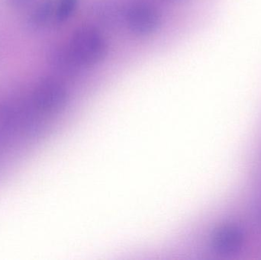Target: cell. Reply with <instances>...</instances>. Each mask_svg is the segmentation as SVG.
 <instances>
[{"label": "cell", "mask_w": 261, "mask_h": 260, "mask_svg": "<svg viewBox=\"0 0 261 260\" xmlns=\"http://www.w3.org/2000/svg\"><path fill=\"white\" fill-rule=\"evenodd\" d=\"M67 45L86 68L102 62L108 53L105 37L99 29L90 25L77 27L72 34Z\"/></svg>", "instance_id": "cell-1"}, {"label": "cell", "mask_w": 261, "mask_h": 260, "mask_svg": "<svg viewBox=\"0 0 261 260\" xmlns=\"http://www.w3.org/2000/svg\"><path fill=\"white\" fill-rule=\"evenodd\" d=\"M68 99L65 85L53 76L41 78L32 93V105L38 111L54 113L62 109Z\"/></svg>", "instance_id": "cell-2"}, {"label": "cell", "mask_w": 261, "mask_h": 260, "mask_svg": "<svg viewBox=\"0 0 261 260\" xmlns=\"http://www.w3.org/2000/svg\"><path fill=\"white\" fill-rule=\"evenodd\" d=\"M124 22L133 35L149 36L159 28L161 15L151 3L136 1L125 9Z\"/></svg>", "instance_id": "cell-3"}, {"label": "cell", "mask_w": 261, "mask_h": 260, "mask_svg": "<svg viewBox=\"0 0 261 260\" xmlns=\"http://www.w3.org/2000/svg\"><path fill=\"white\" fill-rule=\"evenodd\" d=\"M47 61L56 73L65 77H76L86 69L76 60L67 44L52 47L49 50Z\"/></svg>", "instance_id": "cell-4"}, {"label": "cell", "mask_w": 261, "mask_h": 260, "mask_svg": "<svg viewBox=\"0 0 261 260\" xmlns=\"http://www.w3.org/2000/svg\"><path fill=\"white\" fill-rule=\"evenodd\" d=\"M94 13L104 25L114 27L124 21L125 9H119V6L113 3H99L95 6Z\"/></svg>", "instance_id": "cell-5"}, {"label": "cell", "mask_w": 261, "mask_h": 260, "mask_svg": "<svg viewBox=\"0 0 261 260\" xmlns=\"http://www.w3.org/2000/svg\"><path fill=\"white\" fill-rule=\"evenodd\" d=\"M55 1L43 0L33 9L29 20L34 27H42L55 20Z\"/></svg>", "instance_id": "cell-6"}, {"label": "cell", "mask_w": 261, "mask_h": 260, "mask_svg": "<svg viewBox=\"0 0 261 260\" xmlns=\"http://www.w3.org/2000/svg\"><path fill=\"white\" fill-rule=\"evenodd\" d=\"M79 4V0H58L55 2V20L63 23L71 18Z\"/></svg>", "instance_id": "cell-7"}, {"label": "cell", "mask_w": 261, "mask_h": 260, "mask_svg": "<svg viewBox=\"0 0 261 260\" xmlns=\"http://www.w3.org/2000/svg\"><path fill=\"white\" fill-rule=\"evenodd\" d=\"M8 1L12 7L21 9L28 7L33 0H8Z\"/></svg>", "instance_id": "cell-8"}, {"label": "cell", "mask_w": 261, "mask_h": 260, "mask_svg": "<svg viewBox=\"0 0 261 260\" xmlns=\"http://www.w3.org/2000/svg\"><path fill=\"white\" fill-rule=\"evenodd\" d=\"M168 1H178V0H168Z\"/></svg>", "instance_id": "cell-9"}]
</instances>
